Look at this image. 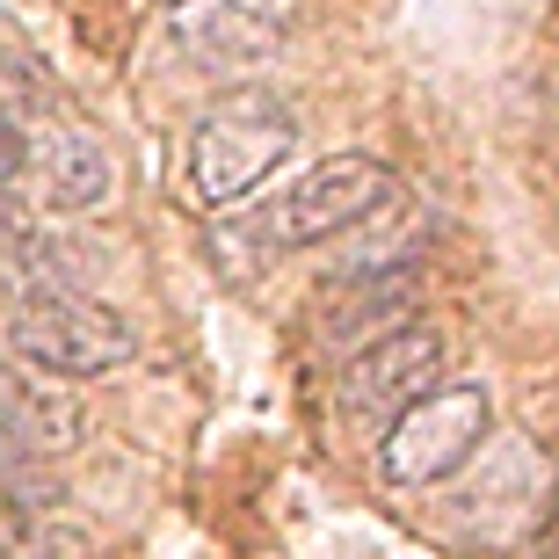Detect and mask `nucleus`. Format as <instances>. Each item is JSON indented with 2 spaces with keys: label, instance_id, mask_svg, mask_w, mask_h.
Returning <instances> with one entry per match:
<instances>
[{
  "label": "nucleus",
  "instance_id": "1",
  "mask_svg": "<svg viewBox=\"0 0 559 559\" xmlns=\"http://www.w3.org/2000/svg\"><path fill=\"white\" fill-rule=\"evenodd\" d=\"M400 197V175L371 153H334V160L306 167L290 189L276 197H254L240 218H218L211 226V270L226 284H254V276L284 262L290 248H320V240H342L364 218Z\"/></svg>",
  "mask_w": 559,
  "mask_h": 559
},
{
  "label": "nucleus",
  "instance_id": "2",
  "mask_svg": "<svg viewBox=\"0 0 559 559\" xmlns=\"http://www.w3.org/2000/svg\"><path fill=\"white\" fill-rule=\"evenodd\" d=\"M290 145H298V117H290L284 95H270L254 81L226 87L189 131V197L204 211L248 204L254 189L290 160Z\"/></svg>",
  "mask_w": 559,
  "mask_h": 559
},
{
  "label": "nucleus",
  "instance_id": "3",
  "mask_svg": "<svg viewBox=\"0 0 559 559\" xmlns=\"http://www.w3.org/2000/svg\"><path fill=\"white\" fill-rule=\"evenodd\" d=\"M8 334H15L22 364L37 378H59V385L103 378V371H117V364H131V349H139V334H131L124 312L103 306V298H87V290H22Z\"/></svg>",
  "mask_w": 559,
  "mask_h": 559
},
{
  "label": "nucleus",
  "instance_id": "4",
  "mask_svg": "<svg viewBox=\"0 0 559 559\" xmlns=\"http://www.w3.org/2000/svg\"><path fill=\"white\" fill-rule=\"evenodd\" d=\"M487 421H495L487 385H429L415 407H400L378 429V473L393 487H436L487 443Z\"/></svg>",
  "mask_w": 559,
  "mask_h": 559
},
{
  "label": "nucleus",
  "instance_id": "5",
  "mask_svg": "<svg viewBox=\"0 0 559 559\" xmlns=\"http://www.w3.org/2000/svg\"><path fill=\"white\" fill-rule=\"evenodd\" d=\"M443 371V334L436 328H400L385 342H364L342 371V415L356 429H385L400 407H415Z\"/></svg>",
  "mask_w": 559,
  "mask_h": 559
},
{
  "label": "nucleus",
  "instance_id": "6",
  "mask_svg": "<svg viewBox=\"0 0 559 559\" xmlns=\"http://www.w3.org/2000/svg\"><path fill=\"white\" fill-rule=\"evenodd\" d=\"M298 0H182L175 8V44L211 73H248L290 37Z\"/></svg>",
  "mask_w": 559,
  "mask_h": 559
},
{
  "label": "nucleus",
  "instance_id": "7",
  "mask_svg": "<svg viewBox=\"0 0 559 559\" xmlns=\"http://www.w3.org/2000/svg\"><path fill=\"white\" fill-rule=\"evenodd\" d=\"M81 436H87V415L59 378H0V473L15 487L29 479V465L73 451Z\"/></svg>",
  "mask_w": 559,
  "mask_h": 559
},
{
  "label": "nucleus",
  "instance_id": "8",
  "mask_svg": "<svg viewBox=\"0 0 559 559\" xmlns=\"http://www.w3.org/2000/svg\"><path fill=\"white\" fill-rule=\"evenodd\" d=\"M22 167H37L44 175V197L59 211H95L117 182V167H109L103 139L81 124H44L37 139L22 131Z\"/></svg>",
  "mask_w": 559,
  "mask_h": 559
},
{
  "label": "nucleus",
  "instance_id": "9",
  "mask_svg": "<svg viewBox=\"0 0 559 559\" xmlns=\"http://www.w3.org/2000/svg\"><path fill=\"white\" fill-rule=\"evenodd\" d=\"M407 290H415V276H407V270L371 276V284H356V290H349V306H334V312H328V334L342 342V349H356L364 320H385V312H393L400 298H407Z\"/></svg>",
  "mask_w": 559,
  "mask_h": 559
},
{
  "label": "nucleus",
  "instance_id": "10",
  "mask_svg": "<svg viewBox=\"0 0 559 559\" xmlns=\"http://www.w3.org/2000/svg\"><path fill=\"white\" fill-rule=\"evenodd\" d=\"M22 545H29V495L0 473V559H15Z\"/></svg>",
  "mask_w": 559,
  "mask_h": 559
},
{
  "label": "nucleus",
  "instance_id": "11",
  "mask_svg": "<svg viewBox=\"0 0 559 559\" xmlns=\"http://www.w3.org/2000/svg\"><path fill=\"white\" fill-rule=\"evenodd\" d=\"M22 175V124L15 117H0V189Z\"/></svg>",
  "mask_w": 559,
  "mask_h": 559
},
{
  "label": "nucleus",
  "instance_id": "12",
  "mask_svg": "<svg viewBox=\"0 0 559 559\" xmlns=\"http://www.w3.org/2000/svg\"><path fill=\"white\" fill-rule=\"evenodd\" d=\"M167 8H182V0H167Z\"/></svg>",
  "mask_w": 559,
  "mask_h": 559
}]
</instances>
